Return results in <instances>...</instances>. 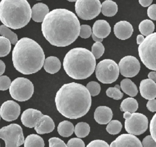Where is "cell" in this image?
<instances>
[{"instance_id":"26","label":"cell","mask_w":156,"mask_h":147,"mask_svg":"<svg viewBox=\"0 0 156 147\" xmlns=\"http://www.w3.org/2000/svg\"><path fill=\"white\" fill-rule=\"evenodd\" d=\"M74 130L73 124L68 121L64 120L61 121L57 126V132L60 135L63 137H68L71 136Z\"/></svg>"},{"instance_id":"9","label":"cell","mask_w":156,"mask_h":147,"mask_svg":"<svg viewBox=\"0 0 156 147\" xmlns=\"http://www.w3.org/2000/svg\"><path fill=\"white\" fill-rule=\"evenodd\" d=\"M0 138L5 142V147H19L24 142L22 128L16 123L1 128Z\"/></svg>"},{"instance_id":"44","label":"cell","mask_w":156,"mask_h":147,"mask_svg":"<svg viewBox=\"0 0 156 147\" xmlns=\"http://www.w3.org/2000/svg\"><path fill=\"white\" fill-rule=\"evenodd\" d=\"M146 107L149 111L152 112H156V99L149 100L147 102Z\"/></svg>"},{"instance_id":"15","label":"cell","mask_w":156,"mask_h":147,"mask_svg":"<svg viewBox=\"0 0 156 147\" xmlns=\"http://www.w3.org/2000/svg\"><path fill=\"white\" fill-rule=\"evenodd\" d=\"M42 115L43 114L41 111L37 109L29 108L25 110L21 114V120L24 126L32 128H35Z\"/></svg>"},{"instance_id":"22","label":"cell","mask_w":156,"mask_h":147,"mask_svg":"<svg viewBox=\"0 0 156 147\" xmlns=\"http://www.w3.org/2000/svg\"><path fill=\"white\" fill-rule=\"evenodd\" d=\"M43 67L46 72L54 74L57 73L60 69L61 63L59 59L56 56H48L44 60Z\"/></svg>"},{"instance_id":"24","label":"cell","mask_w":156,"mask_h":147,"mask_svg":"<svg viewBox=\"0 0 156 147\" xmlns=\"http://www.w3.org/2000/svg\"><path fill=\"white\" fill-rule=\"evenodd\" d=\"M118 12V5L112 0H106L101 4V12L105 16H113Z\"/></svg>"},{"instance_id":"47","label":"cell","mask_w":156,"mask_h":147,"mask_svg":"<svg viewBox=\"0 0 156 147\" xmlns=\"http://www.w3.org/2000/svg\"><path fill=\"white\" fill-rule=\"evenodd\" d=\"M5 65L4 63L0 60V76H1L4 74V72H5Z\"/></svg>"},{"instance_id":"7","label":"cell","mask_w":156,"mask_h":147,"mask_svg":"<svg viewBox=\"0 0 156 147\" xmlns=\"http://www.w3.org/2000/svg\"><path fill=\"white\" fill-rule=\"evenodd\" d=\"M96 78L102 83L111 84L118 78L119 70L118 64L111 59H104L96 66Z\"/></svg>"},{"instance_id":"1","label":"cell","mask_w":156,"mask_h":147,"mask_svg":"<svg viewBox=\"0 0 156 147\" xmlns=\"http://www.w3.org/2000/svg\"><path fill=\"white\" fill-rule=\"evenodd\" d=\"M80 22L76 15L65 9L49 12L41 23V32L52 46L66 47L76 40L80 32Z\"/></svg>"},{"instance_id":"3","label":"cell","mask_w":156,"mask_h":147,"mask_svg":"<svg viewBox=\"0 0 156 147\" xmlns=\"http://www.w3.org/2000/svg\"><path fill=\"white\" fill-rule=\"evenodd\" d=\"M44 60L45 55L41 47L29 38L18 40L12 51L14 67L24 75L37 72L43 66Z\"/></svg>"},{"instance_id":"6","label":"cell","mask_w":156,"mask_h":147,"mask_svg":"<svg viewBox=\"0 0 156 147\" xmlns=\"http://www.w3.org/2000/svg\"><path fill=\"white\" fill-rule=\"evenodd\" d=\"M138 54L147 68L156 71V32L147 36L139 45Z\"/></svg>"},{"instance_id":"30","label":"cell","mask_w":156,"mask_h":147,"mask_svg":"<svg viewBox=\"0 0 156 147\" xmlns=\"http://www.w3.org/2000/svg\"><path fill=\"white\" fill-rule=\"evenodd\" d=\"M0 35L8 39L12 44H16L18 42L17 35L4 25L0 26Z\"/></svg>"},{"instance_id":"41","label":"cell","mask_w":156,"mask_h":147,"mask_svg":"<svg viewBox=\"0 0 156 147\" xmlns=\"http://www.w3.org/2000/svg\"><path fill=\"white\" fill-rule=\"evenodd\" d=\"M142 147H156V142L152 138L151 135L146 136L141 142Z\"/></svg>"},{"instance_id":"36","label":"cell","mask_w":156,"mask_h":147,"mask_svg":"<svg viewBox=\"0 0 156 147\" xmlns=\"http://www.w3.org/2000/svg\"><path fill=\"white\" fill-rule=\"evenodd\" d=\"M92 30L90 26L87 24H83L80 26L79 35L82 38H88L91 35Z\"/></svg>"},{"instance_id":"14","label":"cell","mask_w":156,"mask_h":147,"mask_svg":"<svg viewBox=\"0 0 156 147\" xmlns=\"http://www.w3.org/2000/svg\"><path fill=\"white\" fill-rule=\"evenodd\" d=\"M110 147H142V145L135 135L122 134L111 143Z\"/></svg>"},{"instance_id":"42","label":"cell","mask_w":156,"mask_h":147,"mask_svg":"<svg viewBox=\"0 0 156 147\" xmlns=\"http://www.w3.org/2000/svg\"><path fill=\"white\" fill-rule=\"evenodd\" d=\"M86 147H110V146L104 140H94L90 142Z\"/></svg>"},{"instance_id":"27","label":"cell","mask_w":156,"mask_h":147,"mask_svg":"<svg viewBox=\"0 0 156 147\" xmlns=\"http://www.w3.org/2000/svg\"><path fill=\"white\" fill-rule=\"evenodd\" d=\"M24 147H44V142L42 137L37 134H30L24 140Z\"/></svg>"},{"instance_id":"16","label":"cell","mask_w":156,"mask_h":147,"mask_svg":"<svg viewBox=\"0 0 156 147\" xmlns=\"http://www.w3.org/2000/svg\"><path fill=\"white\" fill-rule=\"evenodd\" d=\"M113 31L114 34L118 39L125 40L132 36L133 29L129 22L127 21H120L115 24Z\"/></svg>"},{"instance_id":"29","label":"cell","mask_w":156,"mask_h":147,"mask_svg":"<svg viewBox=\"0 0 156 147\" xmlns=\"http://www.w3.org/2000/svg\"><path fill=\"white\" fill-rule=\"evenodd\" d=\"M90 131L89 125L85 122H79L74 127V132L79 138H83L87 137Z\"/></svg>"},{"instance_id":"45","label":"cell","mask_w":156,"mask_h":147,"mask_svg":"<svg viewBox=\"0 0 156 147\" xmlns=\"http://www.w3.org/2000/svg\"><path fill=\"white\" fill-rule=\"evenodd\" d=\"M138 2L143 7H148L152 4V0H139Z\"/></svg>"},{"instance_id":"19","label":"cell","mask_w":156,"mask_h":147,"mask_svg":"<svg viewBox=\"0 0 156 147\" xmlns=\"http://www.w3.org/2000/svg\"><path fill=\"white\" fill-rule=\"evenodd\" d=\"M113 117L112 109L105 106H98L94 112V118L95 121L100 125L108 123Z\"/></svg>"},{"instance_id":"4","label":"cell","mask_w":156,"mask_h":147,"mask_svg":"<svg viewBox=\"0 0 156 147\" xmlns=\"http://www.w3.org/2000/svg\"><path fill=\"white\" fill-rule=\"evenodd\" d=\"M66 74L75 80H83L93 74L96 68V59L91 52L83 47L71 49L63 61Z\"/></svg>"},{"instance_id":"40","label":"cell","mask_w":156,"mask_h":147,"mask_svg":"<svg viewBox=\"0 0 156 147\" xmlns=\"http://www.w3.org/2000/svg\"><path fill=\"white\" fill-rule=\"evenodd\" d=\"M149 130L151 137L156 142V113L154 115L150 121Z\"/></svg>"},{"instance_id":"37","label":"cell","mask_w":156,"mask_h":147,"mask_svg":"<svg viewBox=\"0 0 156 147\" xmlns=\"http://www.w3.org/2000/svg\"><path fill=\"white\" fill-rule=\"evenodd\" d=\"M11 80L7 76L1 75L0 76V90L6 91L10 87L11 84Z\"/></svg>"},{"instance_id":"20","label":"cell","mask_w":156,"mask_h":147,"mask_svg":"<svg viewBox=\"0 0 156 147\" xmlns=\"http://www.w3.org/2000/svg\"><path fill=\"white\" fill-rule=\"evenodd\" d=\"M110 26L105 20L99 19L93 24L92 33L99 38L103 39L106 38L110 33Z\"/></svg>"},{"instance_id":"12","label":"cell","mask_w":156,"mask_h":147,"mask_svg":"<svg viewBox=\"0 0 156 147\" xmlns=\"http://www.w3.org/2000/svg\"><path fill=\"white\" fill-rule=\"evenodd\" d=\"M118 65L120 74L127 78L136 76L140 70V63L138 60L131 55L121 58Z\"/></svg>"},{"instance_id":"50","label":"cell","mask_w":156,"mask_h":147,"mask_svg":"<svg viewBox=\"0 0 156 147\" xmlns=\"http://www.w3.org/2000/svg\"><path fill=\"white\" fill-rule=\"evenodd\" d=\"M69 1V2H76V1H72V0H71H71H69V1Z\"/></svg>"},{"instance_id":"10","label":"cell","mask_w":156,"mask_h":147,"mask_svg":"<svg viewBox=\"0 0 156 147\" xmlns=\"http://www.w3.org/2000/svg\"><path fill=\"white\" fill-rule=\"evenodd\" d=\"M75 10L80 19L91 20L99 15L101 4L99 0H77L75 3Z\"/></svg>"},{"instance_id":"38","label":"cell","mask_w":156,"mask_h":147,"mask_svg":"<svg viewBox=\"0 0 156 147\" xmlns=\"http://www.w3.org/2000/svg\"><path fill=\"white\" fill-rule=\"evenodd\" d=\"M49 147H67L65 142L58 137H52L48 140Z\"/></svg>"},{"instance_id":"49","label":"cell","mask_w":156,"mask_h":147,"mask_svg":"<svg viewBox=\"0 0 156 147\" xmlns=\"http://www.w3.org/2000/svg\"><path fill=\"white\" fill-rule=\"evenodd\" d=\"M91 36H92L93 39L96 42H101V41H102V40H103V39H101V38H99L97 36H96L93 33H91Z\"/></svg>"},{"instance_id":"46","label":"cell","mask_w":156,"mask_h":147,"mask_svg":"<svg viewBox=\"0 0 156 147\" xmlns=\"http://www.w3.org/2000/svg\"><path fill=\"white\" fill-rule=\"evenodd\" d=\"M148 78L152 80L156 83V71H152L148 74Z\"/></svg>"},{"instance_id":"2","label":"cell","mask_w":156,"mask_h":147,"mask_svg":"<svg viewBox=\"0 0 156 147\" xmlns=\"http://www.w3.org/2000/svg\"><path fill=\"white\" fill-rule=\"evenodd\" d=\"M55 103L57 111L64 117L77 119L90 110L91 97L83 85L71 82L64 84L57 92Z\"/></svg>"},{"instance_id":"28","label":"cell","mask_w":156,"mask_h":147,"mask_svg":"<svg viewBox=\"0 0 156 147\" xmlns=\"http://www.w3.org/2000/svg\"><path fill=\"white\" fill-rule=\"evenodd\" d=\"M138 29L142 35L147 36L154 32L155 25L151 20L144 19L140 23Z\"/></svg>"},{"instance_id":"8","label":"cell","mask_w":156,"mask_h":147,"mask_svg":"<svg viewBox=\"0 0 156 147\" xmlns=\"http://www.w3.org/2000/svg\"><path fill=\"white\" fill-rule=\"evenodd\" d=\"M34 87L32 83L27 78L18 77L12 83L9 87L11 97L18 101H24L31 98Z\"/></svg>"},{"instance_id":"17","label":"cell","mask_w":156,"mask_h":147,"mask_svg":"<svg viewBox=\"0 0 156 147\" xmlns=\"http://www.w3.org/2000/svg\"><path fill=\"white\" fill-rule=\"evenodd\" d=\"M139 89L144 98L151 100L156 97V83L152 80L147 78L141 80Z\"/></svg>"},{"instance_id":"11","label":"cell","mask_w":156,"mask_h":147,"mask_svg":"<svg viewBox=\"0 0 156 147\" xmlns=\"http://www.w3.org/2000/svg\"><path fill=\"white\" fill-rule=\"evenodd\" d=\"M124 127L129 134L139 135L147 130L148 119L145 115L141 113H132L128 118L125 119Z\"/></svg>"},{"instance_id":"21","label":"cell","mask_w":156,"mask_h":147,"mask_svg":"<svg viewBox=\"0 0 156 147\" xmlns=\"http://www.w3.org/2000/svg\"><path fill=\"white\" fill-rule=\"evenodd\" d=\"M49 12V9L47 5L41 2L37 3L31 9V18L37 22H43Z\"/></svg>"},{"instance_id":"31","label":"cell","mask_w":156,"mask_h":147,"mask_svg":"<svg viewBox=\"0 0 156 147\" xmlns=\"http://www.w3.org/2000/svg\"><path fill=\"white\" fill-rule=\"evenodd\" d=\"M11 50L10 41L4 36H0V57L7 56Z\"/></svg>"},{"instance_id":"34","label":"cell","mask_w":156,"mask_h":147,"mask_svg":"<svg viewBox=\"0 0 156 147\" xmlns=\"http://www.w3.org/2000/svg\"><path fill=\"white\" fill-rule=\"evenodd\" d=\"M105 48L102 43L95 42L91 46V53L95 59H99L104 53Z\"/></svg>"},{"instance_id":"48","label":"cell","mask_w":156,"mask_h":147,"mask_svg":"<svg viewBox=\"0 0 156 147\" xmlns=\"http://www.w3.org/2000/svg\"><path fill=\"white\" fill-rule=\"evenodd\" d=\"M144 36L142 35H138L136 37V43L138 45H140L144 41Z\"/></svg>"},{"instance_id":"33","label":"cell","mask_w":156,"mask_h":147,"mask_svg":"<svg viewBox=\"0 0 156 147\" xmlns=\"http://www.w3.org/2000/svg\"><path fill=\"white\" fill-rule=\"evenodd\" d=\"M120 86L118 84H116L115 87H108L106 91V95L114 100H120L123 97V94L120 91Z\"/></svg>"},{"instance_id":"23","label":"cell","mask_w":156,"mask_h":147,"mask_svg":"<svg viewBox=\"0 0 156 147\" xmlns=\"http://www.w3.org/2000/svg\"><path fill=\"white\" fill-rule=\"evenodd\" d=\"M120 87L125 94L132 97L136 96L138 92L135 84L129 78L123 79L121 81Z\"/></svg>"},{"instance_id":"51","label":"cell","mask_w":156,"mask_h":147,"mask_svg":"<svg viewBox=\"0 0 156 147\" xmlns=\"http://www.w3.org/2000/svg\"><path fill=\"white\" fill-rule=\"evenodd\" d=\"M0 120H1V115H0Z\"/></svg>"},{"instance_id":"35","label":"cell","mask_w":156,"mask_h":147,"mask_svg":"<svg viewBox=\"0 0 156 147\" xmlns=\"http://www.w3.org/2000/svg\"><path fill=\"white\" fill-rule=\"evenodd\" d=\"M86 88L88 91L91 96L98 95L101 91V86L96 81H90L88 83Z\"/></svg>"},{"instance_id":"13","label":"cell","mask_w":156,"mask_h":147,"mask_svg":"<svg viewBox=\"0 0 156 147\" xmlns=\"http://www.w3.org/2000/svg\"><path fill=\"white\" fill-rule=\"evenodd\" d=\"M20 105L13 100H7L4 102L0 108V115L3 120L12 121L18 118L20 114Z\"/></svg>"},{"instance_id":"5","label":"cell","mask_w":156,"mask_h":147,"mask_svg":"<svg viewBox=\"0 0 156 147\" xmlns=\"http://www.w3.org/2000/svg\"><path fill=\"white\" fill-rule=\"evenodd\" d=\"M31 19V8L26 0H2L0 2V20L4 26L19 29Z\"/></svg>"},{"instance_id":"43","label":"cell","mask_w":156,"mask_h":147,"mask_svg":"<svg viewBox=\"0 0 156 147\" xmlns=\"http://www.w3.org/2000/svg\"><path fill=\"white\" fill-rule=\"evenodd\" d=\"M147 13L149 18L156 21V4H152L148 7Z\"/></svg>"},{"instance_id":"25","label":"cell","mask_w":156,"mask_h":147,"mask_svg":"<svg viewBox=\"0 0 156 147\" xmlns=\"http://www.w3.org/2000/svg\"><path fill=\"white\" fill-rule=\"evenodd\" d=\"M138 108V103L137 101L132 98L128 97L125 98L121 103L120 110L122 112H128L134 113Z\"/></svg>"},{"instance_id":"39","label":"cell","mask_w":156,"mask_h":147,"mask_svg":"<svg viewBox=\"0 0 156 147\" xmlns=\"http://www.w3.org/2000/svg\"><path fill=\"white\" fill-rule=\"evenodd\" d=\"M66 146L67 147H85L83 141L80 138H72L69 139Z\"/></svg>"},{"instance_id":"18","label":"cell","mask_w":156,"mask_h":147,"mask_svg":"<svg viewBox=\"0 0 156 147\" xmlns=\"http://www.w3.org/2000/svg\"><path fill=\"white\" fill-rule=\"evenodd\" d=\"M55 128L53 120L47 115H43L35 126V131L37 134H44L51 132Z\"/></svg>"},{"instance_id":"32","label":"cell","mask_w":156,"mask_h":147,"mask_svg":"<svg viewBox=\"0 0 156 147\" xmlns=\"http://www.w3.org/2000/svg\"><path fill=\"white\" fill-rule=\"evenodd\" d=\"M122 127V124L119 121L117 120H113L108 123L106 127V130L110 134L115 135L120 132Z\"/></svg>"}]
</instances>
